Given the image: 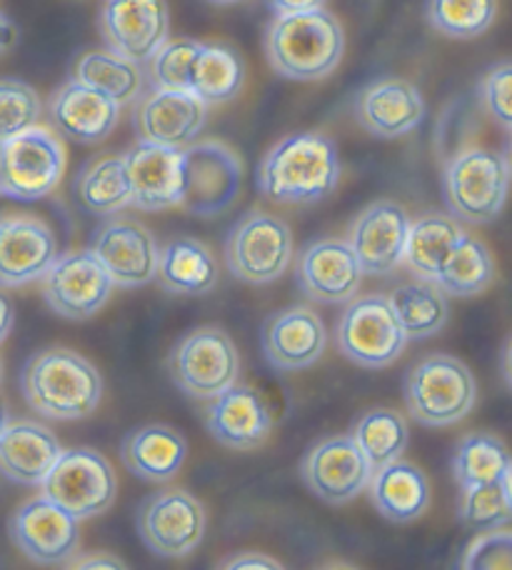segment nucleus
Masks as SVG:
<instances>
[{
	"label": "nucleus",
	"mask_w": 512,
	"mask_h": 570,
	"mask_svg": "<svg viewBox=\"0 0 512 570\" xmlns=\"http://www.w3.org/2000/svg\"><path fill=\"white\" fill-rule=\"evenodd\" d=\"M341 158L323 134H295L265 153L258 166V190L280 206H313L337 188Z\"/></svg>",
	"instance_id": "nucleus-1"
},
{
	"label": "nucleus",
	"mask_w": 512,
	"mask_h": 570,
	"mask_svg": "<svg viewBox=\"0 0 512 570\" xmlns=\"http://www.w3.org/2000/svg\"><path fill=\"white\" fill-rule=\"evenodd\" d=\"M345 30L331 10L275 16L265 30V58L280 78L313 83L341 66Z\"/></svg>",
	"instance_id": "nucleus-2"
},
{
	"label": "nucleus",
	"mask_w": 512,
	"mask_h": 570,
	"mask_svg": "<svg viewBox=\"0 0 512 570\" xmlns=\"http://www.w3.org/2000/svg\"><path fill=\"white\" fill-rule=\"evenodd\" d=\"M20 391L38 415L50 421H80L102 399V379L93 363L70 348L36 353L20 371Z\"/></svg>",
	"instance_id": "nucleus-3"
},
{
	"label": "nucleus",
	"mask_w": 512,
	"mask_h": 570,
	"mask_svg": "<svg viewBox=\"0 0 512 570\" xmlns=\"http://www.w3.org/2000/svg\"><path fill=\"white\" fill-rule=\"evenodd\" d=\"M510 190L508 153L490 148L457 150L447 160L443 176V193L450 218L485 226L505 208Z\"/></svg>",
	"instance_id": "nucleus-4"
},
{
	"label": "nucleus",
	"mask_w": 512,
	"mask_h": 570,
	"mask_svg": "<svg viewBox=\"0 0 512 570\" xmlns=\"http://www.w3.org/2000/svg\"><path fill=\"white\" fill-rule=\"evenodd\" d=\"M403 395L407 413L417 423L445 428L460 423L475 409L477 383L463 361L435 353L407 371Z\"/></svg>",
	"instance_id": "nucleus-5"
},
{
	"label": "nucleus",
	"mask_w": 512,
	"mask_h": 570,
	"mask_svg": "<svg viewBox=\"0 0 512 570\" xmlns=\"http://www.w3.org/2000/svg\"><path fill=\"white\" fill-rule=\"evenodd\" d=\"M183 196L180 208L198 218L223 216L243 190V160L223 140H196L180 150Z\"/></svg>",
	"instance_id": "nucleus-6"
},
{
	"label": "nucleus",
	"mask_w": 512,
	"mask_h": 570,
	"mask_svg": "<svg viewBox=\"0 0 512 570\" xmlns=\"http://www.w3.org/2000/svg\"><path fill=\"white\" fill-rule=\"evenodd\" d=\"M225 263L243 283L268 285L278 281L293 263L291 226L273 213H245L225 238Z\"/></svg>",
	"instance_id": "nucleus-7"
},
{
	"label": "nucleus",
	"mask_w": 512,
	"mask_h": 570,
	"mask_svg": "<svg viewBox=\"0 0 512 570\" xmlns=\"http://www.w3.org/2000/svg\"><path fill=\"white\" fill-rule=\"evenodd\" d=\"M66 173V148L48 128L0 142V196L20 203L43 200L58 188Z\"/></svg>",
	"instance_id": "nucleus-8"
},
{
	"label": "nucleus",
	"mask_w": 512,
	"mask_h": 570,
	"mask_svg": "<svg viewBox=\"0 0 512 570\" xmlns=\"http://www.w3.org/2000/svg\"><path fill=\"white\" fill-rule=\"evenodd\" d=\"M40 488L50 503L63 508L76 521H86L106 513L116 501L118 478L102 453L93 448H70L60 451Z\"/></svg>",
	"instance_id": "nucleus-9"
},
{
	"label": "nucleus",
	"mask_w": 512,
	"mask_h": 570,
	"mask_svg": "<svg viewBox=\"0 0 512 570\" xmlns=\"http://www.w3.org/2000/svg\"><path fill=\"white\" fill-rule=\"evenodd\" d=\"M168 371L173 383L190 399L213 401L238 381V348L228 333L205 325L178 341L170 351Z\"/></svg>",
	"instance_id": "nucleus-10"
},
{
	"label": "nucleus",
	"mask_w": 512,
	"mask_h": 570,
	"mask_svg": "<svg viewBox=\"0 0 512 570\" xmlns=\"http://www.w3.org/2000/svg\"><path fill=\"white\" fill-rule=\"evenodd\" d=\"M407 335L387 295H363L347 305L337 323V348L363 368H387L401 358Z\"/></svg>",
	"instance_id": "nucleus-11"
},
{
	"label": "nucleus",
	"mask_w": 512,
	"mask_h": 570,
	"mask_svg": "<svg viewBox=\"0 0 512 570\" xmlns=\"http://www.w3.org/2000/svg\"><path fill=\"white\" fill-rule=\"evenodd\" d=\"M138 535L152 553L163 558H183L196 551L205 535V508L196 495L180 488L148 495L138 505Z\"/></svg>",
	"instance_id": "nucleus-12"
},
{
	"label": "nucleus",
	"mask_w": 512,
	"mask_h": 570,
	"mask_svg": "<svg viewBox=\"0 0 512 570\" xmlns=\"http://www.w3.org/2000/svg\"><path fill=\"white\" fill-rule=\"evenodd\" d=\"M40 281L48 308L68 321L93 318L116 288L90 250L58 253L53 266Z\"/></svg>",
	"instance_id": "nucleus-13"
},
{
	"label": "nucleus",
	"mask_w": 512,
	"mask_h": 570,
	"mask_svg": "<svg viewBox=\"0 0 512 570\" xmlns=\"http://www.w3.org/2000/svg\"><path fill=\"white\" fill-rule=\"evenodd\" d=\"M58 258L50 223L28 210H0V288H20L46 276Z\"/></svg>",
	"instance_id": "nucleus-14"
},
{
	"label": "nucleus",
	"mask_w": 512,
	"mask_h": 570,
	"mask_svg": "<svg viewBox=\"0 0 512 570\" xmlns=\"http://www.w3.org/2000/svg\"><path fill=\"white\" fill-rule=\"evenodd\" d=\"M100 33L108 50L132 63H148L170 38L168 0H106Z\"/></svg>",
	"instance_id": "nucleus-15"
},
{
	"label": "nucleus",
	"mask_w": 512,
	"mask_h": 570,
	"mask_svg": "<svg viewBox=\"0 0 512 570\" xmlns=\"http://www.w3.org/2000/svg\"><path fill=\"white\" fill-rule=\"evenodd\" d=\"M301 475L307 491L327 505H345L367 491L373 468L351 435L325 438L305 453Z\"/></svg>",
	"instance_id": "nucleus-16"
},
{
	"label": "nucleus",
	"mask_w": 512,
	"mask_h": 570,
	"mask_svg": "<svg viewBox=\"0 0 512 570\" xmlns=\"http://www.w3.org/2000/svg\"><path fill=\"white\" fill-rule=\"evenodd\" d=\"M8 531L18 551L38 566H60L76 556L80 543L78 521L46 495L30 498L10 515Z\"/></svg>",
	"instance_id": "nucleus-17"
},
{
	"label": "nucleus",
	"mask_w": 512,
	"mask_h": 570,
	"mask_svg": "<svg viewBox=\"0 0 512 570\" xmlns=\"http://www.w3.org/2000/svg\"><path fill=\"white\" fill-rule=\"evenodd\" d=\"M208 124V106L186 90L152 88L136 100L132 128L140 142L183 150L196 142Z\"/></svg>",
	"instance_id": "nucleus-18"
},
{
	"label": "nucleus",
	"mask_w": 512,
	"mask_h": 570,
	"mask_svg": "<svg viewBox=\"0 0 512 570\" xmlns=\"http://www.w3.org/2000/svg\"><path fill=\"white\" fill-rule=\"evenodd\" d=\"M158 250L152 233L132 218H110L102 223L90 248L112 285L120 288H140L156 278Z\"/></svg>",
	"instance_id": "nucleus-19"
},
{
	"label": "nucleus",
	"mask_w": 512,
	"mask_h": 570,
	"mask_svg": "<svg viewBox=\"0 0 512 570\" xmlns=\"http://www.w3.org/2000/svg\"><path fill=\"white\" fill-rule=\"evenodd\" d=\"M410 223L407 210L395 200H375L355 218L347 246L363 276H387L401 266Z\"/></svg>",
	"instance_id": "nucleus-20"
},
{
	"label": "nucleus",
	"mask_w": 512,
	"mask_h": 570,
	"mask_svg": "<svg viewBox=\"0 0 512 570\" xmlns=\"http://www.w3.org/2000/svg\"><path fill=\"white\" fill-rule=\"evenodd\" d=\"M263 355L275 371H305L323 358L327 328L321 315L305 305L273 313L260 331Z\"/></svg>",
	"instance_id": "nucleus-21"
},
{
	"label": "nucleus",
	"mask_w": 512,
	"mask_h": 570,
	"mask_svg": "<svg viewBox=\"0 0 512 570\" xmlns=\"http://www.w3.org/2000/svg\"><path fill=\"white\" fill-rule=\"evenodd\" d=\"M295 281L305 298L333 305L355 298L363 283V271L347 240L323 238L305 246L298 256Z\"/></svg>",
	"instance_id": "nucleus-22"
},
{
	"label": "nucleus",
	"mask_w": 512,
	"mask_h": 570,
	"mask_svg": "<svg viewBox=\"0 0 512 570\" xmlns=\"http://www.w3.org/2000/svg\"><path fill=\"white\" fill-rule=\"evenodd\" d=\"M423 118L425 98L405 78L373 80L355 98V120L373 138H403L413 134Z\"/></svg>",
	"instance_id": "nucleus-23"
},
{
	"label": "nucleus",
	"mask_w": 512,
	"mask_h": 570,
	"mask_svg": "<svg viewBox=\"0 0 512 570\" xmlns=\"http://www.w3.org/2000/svg\"><path fill=\"white\" fill-rule=\"evenodd\" d=\"M205 425L230 451H253L270 438L273 415L263 395L250 385H230L215 395L205 413Z\"/></svg>",
	"instance_id": "nucleus-24"
},
{
	"label": "nucleus",
	"mask_w": 512,
	"mask_h": 570,
	"mask_svg": "<svg viewBox=\"0 0 512 570\" xmlns=\"http://www.w3.org/2000/svg\"><path fill=\"white\" fill-rule=\"evenodd\" d=\"M130 183V206L148 213H160L180 206L183 163L180 150L136 142L126 156Z\"/></svg>",
	"instance_id": "nucleus-25"
},
{
	"label": "nucleus",
	"mask_w": 512,
	"mask_h": 570,
	"mask_svg": "<svg viewBox=\"0 0 512 570\" xmlns=\"http://www.w3.org/2000/svg\"><path fill=\"white\" fill-rule=\"evenodd\" d=\"M48 116L58 134L70 142L96 146L116 130L120 106L73 78L50 98Z\"/></svg>",
	"instance_id": "nucleus-26"
},
{
	"label": "nucleus",
	"mask_w": 512,
	"mask_h": 570,
	"mask_svg": "<svg viewBox=\"0 0 512 570\" xmlns=\"http://www.w3.org/2000/svg\"><path fill=\"white\" fill-rule=\"evenodd\" d=\"M60 451L63 448L50 428L33 421L8 423L0 433V475L18 485H40Z\"/></svg>",
	"instance_id": "nucleus-27"
},
{
	"label": "nucleus",
	"mask_w": 512,
	"mask_h": 570,
	"mask_svg": "<svg viewBox=\"0 0 512 570\" xmlns=\"http://www.w3.org/2000/svg\"><path fill=\"white\" fill-rule=\"evenodd\" d=\"M188 441L176 428L150 423L130 431L120 443V461L148 483H166L186 463Z\"/></svg>",
	"instance_id": "nucleus-28"
},
{
	"label": "nucleus",
	"mask_w": 512,
	"mask_h": 570,
	"mask_svg": "<svg viewBox=\"0 0 512 570\" xmlns=\"http://www.w3.org/2000/svg\"><path fill=\"white\" fill-rule=\"evenodd\" d=\"M367 488L377 513L391 523H413L430 505L427 475L413 463L395 461L383 465L373 473Z\"/></svg>",
	"instance_id": "nucleus-29"
},
{
	"label": "nucleus",
	"mask_w": 512,
	"mask_h": 570,
	"mask_svg": "<svg viewBox=\"0 0 512 570\" xmlns=\"http://www.w3.org/2000/svg\"><path fill=\"white\" fill-rule=\"evenodd\" d=\"M158 283L173 295H203L218 283V263L198 238H173L158 250Z\"/></svg>",
	"instance_id": "nucleus-30"
},
{
	"label": "nucleus",
	"mask_w": 512,
	"mask_h": 570,
	"mask_svg": "<svg viewBox=\"0 0 512 570\" xmlns=\"http://www.w3.org/2000/svg\"><path fill=\"white\" fill-rule=\"evenodd\" d=\"M463 236L465 230L460 228V223L445 213L420 216L415 223H410L403 263H407L417 278L435 283L440 268L445 266L447 256Z\"/></svg>",
	"instance_id": "nucleus-31"
},
{
	"label": "nucleus",
	"mask_w": 512,
	"mask_h": 570,
	"mask_svg": "<svg viewBox=\"0 0 512 570\" xmlns=\"http://www.w3.org/2000/svg\"><path fill=\"white\" fill-rule=\"evenodd\" d=\"M245 86V63L233 48L220 43H200L193 60L188 94L200 98L205 106H220L238 98Z\"/></svg>",
	"instance_id": "nucleus-32"
},
{
	"label": "nucleus",
	"mask_w": 512,
	"mask_h": 570,
	"mask_svg": "<svg viewBox=\"0 0 512 570\" xmlns=\"http://www.w3.org/2000/svg\"><path fill=\"white\" fill-rule=\"evenodd\" d=\"M407 341H425L445 328L450 318L447 295L433 281H407L387 295Z\"/></svg>",
	"instance_id": "nucleus-33"
},
{
	"label": "nucleus",
	"mask_w": 512,
	"mask_h": 570,
	"mask_svg": "<svg viewBox=\"0 0 512 570\" xmlns=\"http://www.w3.org/2000/svg\"><path fill=\"white\" fill-rule=\"evenodd\" d=\"M76 80L98 90L116 106L136 104L146 88V70L112 50H88L78 58Z\"/></svg>",
	"instance_id": "nucleus-34"
},
{
	"label": "nucleus",
	"mask_w": 512,
	"mask_h": 570,
	"mask_svg": "<svg viewBox=\"0 0 512 570\" xmlns=\"http://www.w3.org/2000/svg\"><path fill=\"white\" fill-rule=\"evenodd\" d=\"M495 276L498 268L493 250L480 238L465 233L447 256L445 266L440 268L435 285L445 295H453V298H473V295L488 291L495 283Z\"/></svg>",
	"instance_id": "nucleus-35"
},
{
	"label": "nucleus",
	"mask_w": 512,
	"mask_h": 570,
	"mask_svg": "<svg viewBox=\"0 0 512 570\" xmlns=\"http://www.w3.org/2000/svg\"><path fill=\"white\" fill-rule=\"evenodd\" d=\"M76 193L83 206L96 216H112L130 206V183L126 170V158L98 156L88 160L76 178Z\"/></svg>",
	"instance_id": "nucleus-36"
},
{
	"label": "nucleus",
	"mask_w": 512,
	"mask_h": 570,
	"mask_svg": "<svg viewBox=\"0 0 512 570\" xmlns=\"http://www.w3.org/2000/svg\"><path fill=\"white\" fill-rule=\"evenodd\" d=\"M351 438L361 448L367 465L381 471L383 465L401 461L407 448V421L393 409H373L355 423Z\"/></svg>",
	"instance_id": "nucleus-37"
},
{
	"label": "nucleus",
	"mask_w": 512,
	"mask_h": 570,
	"mask_svg": "<svg viewBox=\"0 0 512 570\" xmlns=\"http://www.w3.org/2000/svg\"><path fill=\"white\" fill-rule=\"evenodd\" d=\"M510 471L508 448L493 433H470L455 445L453 475L460 488L493 483L510 475Z\"/></svg>",
	"instance_id": "nucleus-38"
},
{
	"label": "nucleus",
	"mask_w": 512,
	"mask_h": 570,
	"mask_svg": "<svg viewBox=\"0 0 512 570\" xmlns=\"http://www.w3.org/2000/svg\"><path fill=\"white\" fill-rule=\"evenodd\" d=\"M425 18L440 36L473 40L498 18V0H427Z\"/></svg>",
	"instance_id": "nucleus-39"
},
{
	"label": "nucleus",
	"mask_w": 512,
	"mask_h": 570,
	"mask_svg": "<svg viewBox=\"0 0 512 570\" xmlns=\"http://www.w3.org/2000/svg\"><path fill=\"white\" fill-rule=\"evenodd\" d=\"M460 521L475 533H493L508 528L512 521L510 475L493 483L463 488V498H460Z\"/></svg>",
	"instance_id": "nucleus-40"
},
{
	"label": "nucleus",
	"mask_w": 512,
	"mask_h": 570,
	"mask_svg": "<svg viewBox=\"0 0 512 570\" xmlns=\"http://www.w3.org/2000/svg\"><path fill=\"white\" fill-rule=\"evenodd\" d=\"M43 104L33 86L18 78H0V142L36 128Z\"/></svg>",
	"instance_id": "nucleus-41"
},
{
	"label": "nucleus",
	"mask_w": 512,
	"mask_h": 570,
	"mask_svg": "<svg viewBox=\"0 0 512 570\" xmlns=\"http://www.w3.org/2000/svg\"><path fill=\"white\" fill-rule=\"evenodd\" d=\"M203 40L193 38H168L156 56L148 60V76L152 80V88L166 90H186L193 60L198 56Z\"/></svg>",
	"instance_id": "nucleus-42"
},
{
	"label": "nucleus",
	"mask_w": 512,
	"mask_h": 570,
	"mask_svg": "<svg viewBox=\"0 0 512 570\" xmlns=\"http://www.w3.org/2000/svg\"><path fill=\"white\" fill-rule=\"evenodd\" d=\"M460 570H512V535L508 528L480 533L467 546Z\"/></svg>",
	"instance_id": "nucleus-43"
},
{
	"label": "nucleus",
	"mask_w": 512,
	"mask_h": 570,
	"mask_svg": "<svg viewBox=\"0 0 512 570\" xmlns=\"http://www.w3.org/2000/svg\"><path fill=\"white\" fill-rule=\"evenodd\" d=\"M510 83H512V66L508 58L498 60V63L483 76V83H480V100H483L488 116L505 130L512 128Z\"/></svg>",
	"instance_id": "nucleus-44"
},
{
	"label": "nucleus",
	"mask_w": 512,
	"mask_h": 570,
	"mask_svg": "<svg viewBox=\"0 0 512 570\" xmlns=\"http://www.w3.org/2000/svg\"><path fill=\"white\" fill-rule=\"evenodd\" d=\"M218 570H285L275 558L265 553H238L223 561Z\"/></svg>",
	"instance_id": "nucleus-45"
},
{
	"label": "nucleus",
	"mask_w": 512,
	"mask_h": 570,
	"mask_svg": "<svg viewBox=\"0 0 512 570\" xmlns=\"http://www.w3.org/2000/svg\"><path fill=\"white\" fill-rule=\"evenodd\" d=\"M66 570H128L126 563L120 558L110 556V553H93V556H83L76 558Z\"/></svg>",
	"instance_id": "nucleus-46"
},
{
	"label": "nucleus",
	"mask_w": 512,
	"mask_h": 570,
	"mask_svg": "<svg viewBox=\"0 0 512 570\" xmlns=\"http://www.w3.org/2000/svg\"><path fill=\"white\" fill-rule=\"evenodd\" d=\"M275 16H293V13H307V10L325 8L327 0H265Z\"/></svg>",
	"instance_id": "nucleus-47"
},
{
	"label": "nucleus",
	"mask_w": 512,
	"mask_h": 570,
	"mask_svg": "<svg viewBox=\"0 0 512 570\" xmlns=\"http://www.w3.org/2000/svg\"><path fill=\"white\" fill-rule=\"evenodd\" d=\"M13 323H16V308H13V301L8 298V295L0 291V345L6 343V338L13 331Z\"/></svg>",
	"instance_id": "nucleus-48"
},
{
	"label": "nucleus",
	"mask_w": 512,
	"mask_h": 570,
	"mask_svg": "<svg viewBox=\"0 0 512 570\" xmlns=\"http://www.w3.org/2000/svg\"><path fill=\"white\" fill-rule=\"evenodd\" d=\"M16 40H18L16 23L3 13V10H0V56L8 53V50L16 46Z\"/></svg>",
	"instance_id": "nucleus-49"
},
{
	"label": "nucleus",
	"mask_w": 512,
	"mask_h": 570,
	"mask_svg": "<svg viewBox=\"0 0 512 570\" xmlns=\"http://www.w3.org/2000/svg\"><path fill=\"white\" fill-rule=\"evenodd\" d=\"M10 421H8V411L3 409V405H0V433H3V428L8 425Z\"/></svg>",
	"instance_id": "nucleus-50"
},
{
	"label": "nucleus",
	"mask_w": 512,
	"mask_h": 570,
	"mask_svg": "<svg viewBox=\"0 0 512 570\" xmlns=\"http://www.w3.org/2000/svg\"><path fill=\"white\" fill-rule=\"evenodd\" d=\"M208 3H213V6H235V3H240V0H208Z\"/></svg>",
	"instance_id": "nucleus-51"
},
{
	"label": "nucleus",
	"mask_w": 512,
	"mask_h": 570,
	"mask_svg": "<svg viewBox=\"0 0 512 570\" xmlns=\"http://www.w3.org/2000/svg\"><path fill=\"white\" fill-rule=\"evenodd\" d=\"M325 570H357V568H351V566H333V568H325Z\"/></svg>",
	"instance_id": "nucleus-52"
},
{
	"label": "nucleus",
	"mask_w": 512,
	"mask_h": 570,
	"mask_svg": "<svg viewBox=\"0 0 512 570\" xmlns=\"http://www.w3.org/2000/svg\"><path fill=\"white\" fill-rule=\"evenodd\" d=\"M0 381H3V363H0Z\"/></svg>",
	"instance_id": "nucleus-53"
}]
</instances>
